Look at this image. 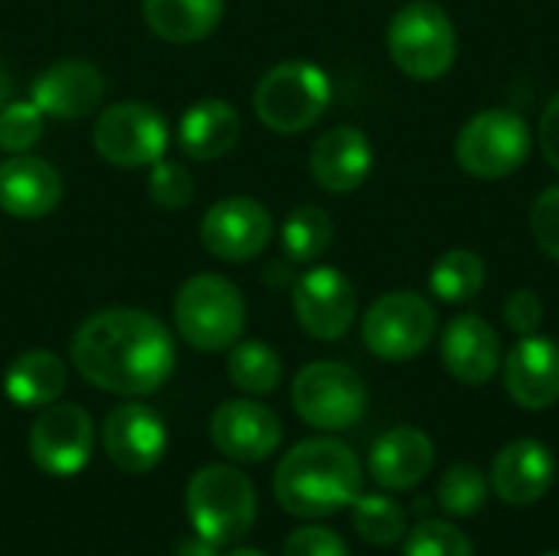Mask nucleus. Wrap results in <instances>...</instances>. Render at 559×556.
<instances>
[{
  "instance_id": "1",
  "label": "nucleus",
  "mask_w": 559,
  "mask_h": 556,
  "mask_svg": "<svg viewBox=\"0 0 559 556\" xmlns=\"http://www.w3.org/2000/svg\"><path fill=\"white\" fill-rule=\"evenodd\" d=\"M75 370L115 397L157 393L174 367L177 344L160 318L141 308H105L88 315L69 344Z\"/></svg>"
},
{
  "instance_id": "2",
  "label": "nucleus",
  "mask_w": 559,
  "mask_h": 556,
  "mask_svg": "<svg viewBox=\"0 0 559 556\" xmlns=\"http://www.w3.org/2000/svg\"><path fill=\"white\" fill-rule=\"evenodd\" d=\"M364 469L341 439H305L275 469V498L292 518H331L357 501Z\"/></svg>"
},
{
  "instance_id": "3",
  "label": "nucleus",
  "mask_w": 559,
  "mask_h": 556,
  "mask_svg": "<svg viewBox=\"0 0 559 556\" xmlns=\"http://www.w3.org/2000/svg\"><path fill=\"white\" fill-rule=\"evenodd\" d=\"M174 324L183 344H190L193 351H229L246 331V298L223 275H193L177 288Z\"/></svg>"
},
{
  "instance_id": "4",
  "label": "nucleus",
  "mask_w": 559,
  "mask_h": 556,
  "mask_svg": "<svg viewBox=\"0 0 559 556\" xmlns=\"http://www.w3.org/2000/svg\"><path fill=\"white\" fill-rule=\"evenodd\" d=\"M331 105V79L321 66L305 59H288L269 69L255 92V118L275 134H301L321 121Z\"/></svg>"
},
{
  "instance_id": "5",
  "label": "nucleus",
  "mask_w": 559,
  "mask_h": 556,
  "mask_svg": "<svg viewBox=\"0 0 559 556\" xmlns=\"http://www.w3.org/2000/svg\"><path fill=\"white\" fill-rule=\"evenodd\" d=\"M255 488L233 465H206L187 485V514L200 537L216 547L242 541L255 524Z\"/></svg>"
},
{
  "instance_id": "6",
  "label": "nucleus",
  "mask_w": 559,
  "mask_h": 556,
  "mask_svg": "<svg viewBox=\"0 0 559 556\" xmlns=\"http://www.w3.org/2000/svg\"><path fill=\"white\" fill-rule=\"evenodd\" d=\"M386 49L403 75L416 82H436L455 66L459 36L439 3L416 0L396 10V16L390 20Z\"/></svg>"
},
{
  "instance_id": "7",
  "label": "nucleus",
  "mask_w": 559,
  "mask_h": 556,
  "mask_svg": "<svg viewBox=\"0 0 559 556\" xmlns=\"http://www.w3.org/2000/svg\"><path fill=\"white\" fill-rule=\"evenodd\" d=\"M534 134L521 111L485 108L465 121L455 138V161L478 180H504L531 157Z\"/></svg>"
},
{
  "instance_id": "8",
  "label": "nucleus",
  "mask_w": 559,
  "mask_h": 556,
  "mask_svg": "<svg viewBox=\"0 0 559 556\" xmlns=\"http://www.w3.org/2000/svg\"><path fill=\"white\" fill-rule=\"evenodd\" d=\"M292 403L308 426L321 433H344L364 419L367 387L347 364L314 360L298 370L292 383Z\"/></svg>"
},
{
  "instance_id": "9",
  "label": "nucleus",
  "mask_w": 559,
  "mask_h": 556,
  "mask_svg": "<svg viewBox=\"0 0 559 556\" xmlns=\"http://www.w3.org/2000/svg\"><path fill=\"white\" fill-rule=\"evenodd\" d=\"M436 324L439 318L429 298L419 292H386L367 308L360 338L373 357L400 364L419 357L432 344Z\"/></svg>"
},
{
  "instance_id": "10",
  "label": "nucleus",
  "mask_w": 559,
  "mask_h": 556,
  "mask_svg": "<svg viewBox=\"0 0 559 556\" xmlns=\"http://www.w3.org/2000/svg\"><path fill=\"white\" fill-rule=\"evenodd\" d=\"M92 144L102 161L111 167H151L164 157L170 144L167 118L147 102H118L108 105L92 131Z\"/></svg>"
},
{
  "instance_id": "11",
  "label": "nucleus",
  "mask_w": 559,
  "mask_h": 556,
  "mask_svg": "<svg viewBox=\"0 0 559 556\" xmlns=\"http://www.w3.org/2000/svg\"><path fill=\"white\" fill-rule=\"evenodd\" d=\"M95 449L92 416L75 403H49L29 429V456L52 478L79 475Z\"/></svg>"
},
{
  "instance_id": "12",
  "label": "nucleus",
  "mask_w": 559,
  "mask_h": 556,
  "mask_svg": "<svg viewBox=\"0 0 559 556\" xmlns=\"http://www.w3.org/2000/svg\"><path fill=\"white\" fill-rule=\"evenodd\" d=\"M292 308L308 338L341 341L357 318V288L341 269L314 265L295 282Z\"/></svg>"
},
{
  "instance_id": "13",
  "label": "nucleus",
  "mask_w": 559,
  "mask_h": 556,
  "mask_svg": "<svg viewBox=\"0 0 559 556\" xmlns=\"http://www.w3.org/2000/svg\"><path fill=\"white\" fill-rule=\"evenodd\" d=\"M272 213L252 197H226L200 220V242L223 262H249L272 242Z\"/></svg>"
},
{
  "instance_id": "14",
  "label": "nucleus",
  "mask_w": 559,
  "mask_h": 556,
  "mask_svg": "<svg viewBox=\"0 0 559 556\" xmlns=\"http://www.w3.org/2000/svg\"><path fill=\"white\" fill-rule=\"evenodd\" d=\"M102 446L115 469L144 475L157 469L167 452V426L160 413L144 403H121L105 416Z\"/></svg>"
},
{
  "instance_id": "15",
  "label": "nucleus",
  "mask_w": 559,
  "mask_h": 556,
  "mask_svg": "<svg viewBox=\"0 0 559 556\" xmlns=\"http://www.w3.org/2000/svg\"><path fill=\"white\" fill-rule=\"evenodd\" d=\"M210 439L226 459L259 465L282 446V423L269 406L255 400H229L213 413Z\"/></svg>"
},
{
  "instance_id": "16",
  "label": "nucleus",
  "mask_w": 559,
  "mask_h": 556,
  "mask_svg": "<svg viewBox=\"0 0 559 556\" xmlns=\"http://www.w3.org/2000/svg\"><path fill=\"white\" fill-rule=\"evenodd\" d=\"M29 98L46 118L75 121L102 105L105 75L85 59H59L33 79Z\"/></svg>"
},
{
  "instance_id": "17",
  "label": "nucleus",
  "mask_w": 559,
  "mask_h": 556,
  "mask_svg": "<svg viewBox=\"0 0 559 556\" xmlns=\"http://www.w3.org/2000/svg\"><path fill=\"white\" fill-rule=\"evenodd\" d=\"M504 387L521 410H550L559 400V344L544 334H524L504 357Z\"/></svg>"
},
{
  "instance_id": "18",
  "label": "nucleus",
  "mask_w": 559,
  "mask_h": 556,
  "mask_svg": "<svg viewBox=\"0 0 559 556\" xmlns=\"http://www.w3.org/2000/svg\"><path fill=\"white\" fill-rule=\"evenodd\" d=\"M308 167L321 190L354 193L367 184L373 170V144L360 128L337 125L314 141Z\"/></svg>"
},
{
  "instance_id": "19",
  "label": "nucleus",
  "mask_w": 559,
  "mask_h": 556,
  "mask_svg": "<svg viewBox=\"0 0 559 556\" xmlns=\"http://www.w3.org/2000/svg\"><path fill=\"white\" fill-rule=\"evenodd\" d=\"M442 364L459 383L468 387L488 383L504 364V347L498 331L481 315L452 318L449 328L442 331Z\"/></svg>"
},
{
  "instance_id": "20",
  "label": "nucleus",
  "mask_w": 559,
  "mask_h": 556,
  "mask_svg": "<svg viewBox=\"0 0 559 556\" xmlns=\"http://www.w3.org/2000/svg\"><path fill=\"white\" fill-rule=\"evenodd\" d=\"M557 478L554 452L537 439H514L504 446L491 465V488L504 505L527 508L537 505Z\"/></svg>"
},
{
  "instance_id": "21",
  "label": "nucleus",
  "mask_w": 559,
  "mask_h": 556,
  "mask_svg": "<svg viewBox=\"0 0 559 556\" xmlns=\"http://www.w3.org/2000/svg\"><path fill=\"white\" fill-rule=\"evenodd\" d=\"M62 200L59 170L29 154H13L0 164V210L13 220H43Z\"/></svg>"
},
{
  "instance_id": "22",
  "label": "nucleus",
  "mask_w": 559,
  "mask_h": 556,
  "mask_svg": "<svg viewBox=\"0 0 559 556\" xmlns=\"http://www.w3.org/2000/svg\"><path fill=\"white\" fill-rule=\"evenodd\" d=\"M436 465L432 439L416 426H396L383 433L370 449V475L380 488L409 492L426 482Z\"/></svg>"
},
{
  "instance_id": "23",
  "label": "nucleus",
  "mask_w": 559,
  "mask_h": 556,
  "mask_svg": "<svg viewBox=\"0 0 559 556\" xmlns=\"http://www.w3.org/2000/svg\"><path fill=\"white\" fill-rule=\"evenodd\" d=\"M239 131L242 118L226 98H200L183 111L177 125V144L190 161L210 164L236 147Z\"/></svg>"
},
{
  "instance_id": "24",
  "label": "nucleus",
  "mask_w": 559,
  "mask_h": 556,
  "mask_svg": "<svg viewBox=\"0 0 559 556\" xmlns=\"http://www.w3.org/2000/svg\"><path fill=\"white\" fill-rule=\"evenodd\" d=\"M66 383L69 370L52 351H26L3 374V393L20 410H43L56 403Z\"/></svg>"
},
{
  "instance_id": "25",
  "label": "nucleus",
  "mask_w": 559,
  "mask_h": 556,
  "mask_svg": "<svg viewBox=\"0 0 559 556\" xmlns=\"http://www.w3.org/2000/svg\"><path fill=\"white\" fill-rule=\"evenodd\" d=\"M226 0H144L141 16L157 39L200 43L216 33Z\"/></svg>"
},
{
  "instance_id": "26",
  "label": "nucleus",
  "mask_w": 559,
  "mask_h": 556,
  "mask_svg": "<svg viewBox=\"0 0 559 556\" xmlns=\"http://www.w3.org/2000/svg\"><path fill=\"white\" fill-rule=\"evenodd\" d=\"M488 282V265L472 249H449L429 269V292L445 305H465L481 295Z\"/></svg>"
},
{
  "instance_id": "27",
  "label": "nucleus",
  "mask_w": 559,
  "mask_h": 556,
  "mask_svg": "<svg viewBox=\"0 0 559 556\" xmlns=\"http://www.w3.org/2000/svg\"><path fill=\"white\" fill-rule=\"evenodd\" d=\"M334 242V223L321 206H295L282 223V252L295 265L318 262Z\"/></svg>"
},
{
  "instance_id": "28",
  "label": "nucleus",
  "mask_w": 559,
  "mask_h": 556,
  "mask_svg": "<svg viewBox=\"0 0 559 556\" xmlns=\"http://www.w3.org/2000/svg\"><path fill=\"white\" fill-rule=\"evenodd\" d=\"M226 374L236 390L269 397L282 383V357L265 341H236L226 357Z\"/></svg>"
},
{
  "instance_id": "29",
  "label": "nucleus",
  "mask_w": 559,
  "mask_h": 556,
  "mask_svg": "<svg viewBox=\"0 0 559 556\" xmlns=\"http://www.w3.org/2000/svg\"><path fill=\"white\" fill-rule=\"evenodd\" d=\"M350 511L357 537L373 547H390L406 534V511L386 495H357Z\"/></svg>"
},
{
  "instance_id": "30",
  "label": "nucleus",
  "mask_w": 559,
  "mask_h": 556,
  "mask_svg": "<svg viewBox=\"0 0 559 556\" xmlns=\"http://www.w3.org/2000/svg\"><path fill=\"white\" fill-rule=\"evenodd\" d=\"M436 498H439L445 514H452V518H475L485 508V501H488V482H485L481 469H475L472 462H459V465H452L439 478Z\"/></svg>"
},
{
  "instance_id": "31",
  "label": "nucleus",
  "mask_w": 559,
  "mask_h": 556,
  "mask_svg": "<svg viewBox=\"0 0 559 556\" xmlns=\"http://www.w3.org/2000/svg\"><path fill=\"white\" fill-rule=\"evenodd\" d=\"M43 125H46V115L29 102H7L0 108V147L7 154H26L29 147L39 144L43 138Z\"/></svg>"
},
{
  "instance_id": "32",
  "label": "nucleus",
  "mask_w": 559,
  "mask_h": 556,
  "mask_svg": "<svg viewBox=\"0 0 559 556\" xmlns=\"http://www.w3.org/2000/svg\"><path fill=\"white\" fill-rule=\"evenodd\" d=\"M403 556H475V547L455 524L423 521L409 531Z\"/></svg>"
},
{
  "instance_id": "33",
  "label": "nucleus",
  "mask_w": 559,
  "mask_h": 556,
  "mask_svg": "<svg viewBox=\"0 0 559 556\" xmlns=\"http://www.w3.org/2000/svg\"><path fill=\"white\" fill-rule=\"evenodd\" d=\"M147 193L164 210H183L193 203V174L180 161H154L147 174Z\"/></svg>"
},
{
  "instance_id": "34",
  "label": "nucleus",
  "mask_w": 559,
  "mask_h": 556,
  "mask_svg": "<svg viewBox=\"0 0 559 556\" xmlns=\"http://www.w3.org/2000/svg\"><path fill=\"white\" fill-rule=\"evenodd\" d=\"M531 229H534V242L540 246L544 256H550L559 262V184L547 187L531 213Z\"/></svg>"
},
{
  "instance_id": "35",
  "label": "nucleus",
  "mask_w": 559,
  "mask_h": 556,
  "mask_svg": "<svg viewBox=\"0 0 559 556\" xmlns=\"http://www.w3.org/2000/svg\"><path fill=\"white\" fill-rule=\"evenodd\" d=\"M285 556H350L341 534L328 528H301L288 537Z\"/></svg>"
},
{
  "instance_id": "36",
  "label": "nucleus",
  "mask_w": 559,
  "mask_h": 556,
  "mask_svg": "<svg viewBox=\"0 0 559 556\" xmlns=\"http://www.w3.org/2000/svg\"><path fill=\"white\" fill-rule=\"evenodd\" d=\"M504 324L524 338V334H537V328L544 324V301L531 292V288H518L508 301H504Z\"/></svg>"
},
{
  "instance_id": "37",
  "label": "nucleus",
  "mask_w": 559,
  "mask_h": 556,
  "mask_svg": "<svg viewBox=\"0 0 559 556\" xmlns=\"http://www.w3.org/2000/svg\"><path fill=\"white\" fill-rule=\"evenodd\" d=\"M540 154L547 157V164L559 170V92L547 102L544 115H540Z\"/></svg>"
},
{
  "instance_id": "38",
  "label": "nucleus",
  "mask_w": 559,
  "mask_h": 556,
  "mask_svg": "<svg viewBox=\"0 0 559 556\" xmlns=\"http://www.w3.org/2000/svg\"><path fill=\"white\" fill-rule=\"evenodd\" d=\"M174 556H223V554H219V547H216V544H210L206 537L193 534V537H183V541L177 544Z\"/></svg>"
},
{
  "instance_id": "39",
  "label": "nucleus",
  "mask_w": 559,
  "mask_h": 556,
  "mask_svg": "<svg viewBox=\"0 0 559 556\" xmlns=\"http://www.w3.org/2000/svg\"><path fill=\"white\" fill-rule=\"evenodd\" d=\"M10 98H13V75H10V69L0 62V108H3Z\"/></svg>"
},
{
  "instance_id": "40",
  "label": "nucleus",
  "mask_w": 559,
  "mask_h": 556,
  "mask_svg": "<svg viewBox=\"0 0 559 556\" xmlns=\"http://www.w3.org/2000/svg\"><path fill=\"white\" fill-rule=\"evenodd\" d=\"M223 556H265V554H259V551H249V547H236V551H229V554H223Z\"/></svg>"
},
{
  "instance_id": "41",
  "label": "nucleus",
  "mask_w": 559,
  "mask_h": 556,
  "mask_svg": "<svg viewBox=\"0 0 559 556\" xmlns=\"http://www.w3.org/2000/svg\"><path fill=\"white\" fill-rule=\"evenodd\" d=\"M544 556H559V554H544Z\"/></svg>"
}]
</instances>
